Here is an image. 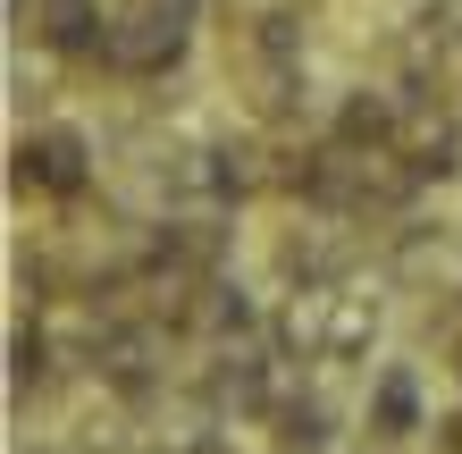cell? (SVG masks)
<instances>
[{"label": "cell", "instance_id": "cell-1", "mask_svg": "<svg viewBox=\"0 0 462 454\" xmlns=\"http://www.w3.org/2000/svg\"><path fill=\"white\" fill-rule=\"evenodd\" d=\"M17 194L85 202L93 194V144L76 135V126H34V135H17Z\"/></svg>", "mask_w": 462, "mask_h": 454}, {"label": "cell", "instance_id": "cell-2", "mask_svg": "<svg viewBox=\"0 0 462 454\" xmlns=\"http://www.w3.org/2000/svg\"><path fill=\"white\" fill-rule=\"evenodd\" d=\"M261 430H269L278 454H328L337 446V412H328V395H303V387L278 379V395L261 404Z\"/></svg>", "mask_w": 462, "mask_h": 454}, {"label": "cell", "instance_id": "cell-3", "mask_svg": "<svg viewBox=\"0 0 462 454\" xmlns=\"http://www.w3.org/2000/svg\"><path fill=\"white\" fill-rule=\"evenodd\" d=\"M362 421H370V446H412V430H420V379H412L403 362H395V370H378Z\"/></svg>", "mask_w": 462, "mask_h": 454}, {"label": "cell", "instance_id": "cell-4", "mask_svg": "<svg viewBox=\"0 0 462 454\" xmlns=\"http://www.w3.org/2000/svg\"><path fill=\"white\" fill-rule=\"evenodd\" d=\"M438 446H446V454H462V412H454V421H438Z\"/></svg>", "mask_w": 462, "mask_h": 454}, {"label": "cell", "instance_id": "cell-5", "mask_svg": "<svg viewBox=\"0 0 462 454\" xmlns=\"http://www.w3.org/2000/svg\"><path fill=\"white\" fill-rule=\"evenodd\" d=\"M454 370H462V337H454Z\"/></svg>", "mask_w": 462, "mask_h": 454}]
</instances>
